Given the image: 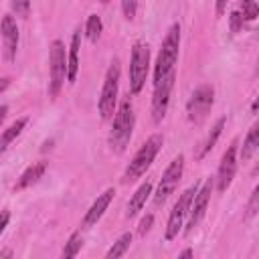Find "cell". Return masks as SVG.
<instances>
[{
	"label": "cell",
	"mask_w": 259,
	"mask_h": 259,
	"mask_svg": "<svg viewBox=\"0 0 259 259\" xmlns=\"http://www.w3.org/2000/svg\"><path fill=\"white\" fill-rule=\"evenodd\" d=\"M150 69V49L146 42L138 40L132 47V57H130V91L136 95L142 91L146 77Z\"/></svg>",
	"instance_id": "obj_5"
},
{
	"label": "cell",
	"mask_w": 259,
	"mask_h": 259,
	"mask_svg": "<svg viewBox=\"0 0 259 259\" xmlns=\"http://www.w3.org/2000/svg\"><path fill=\"white\" fill-rule=\"evenodd\" d=\"M0 30H2V40H4V57L8 61H12L16 57V49H18V26H16V20L10 14L2 16Z\"/></svg>",
	"instance_id": "obj_13"
},
{
	"label": "cell",
	"mask_w": 259,
	"mask_h": 259,
	"mask_svg": "<svg viewBox=\"0 0 259 259\" xmlns=\"http://www.w3.org/2000/svg\"><path fill=\"white\" fill-rule=\"evenodd\" d=\"M130 245H132V233H123L111 247H109V251L105 253V257L107 259H113V257H121V255H125L127 253V249H130Z\"/></svg>",
	"instance_id": "obj_21"
},
{
	"label": "cell",
	"mask_w": 259,
	"mask_h": 259,
	"mask_svg": "<svg viewBox=\"0 0 259 259\" xmlns=\"http://www.w3.org/2000/svg\"><path fill=\"white\" fill-rule=\"evenodd\" d=\"M6 113H8V107L6 105H0V123L6 119Z\"/></svg>",
	"instance_id": "obj_32"
},
{
	"label": "cell",
	"mask_w": 259,
	"mask_h": 259,
	"mask_svg": "<svg viewBox=\"0 0 259 259\" xmlns=\"http://www.w3.org/2000/svg\"><path fill=\"white\" fill-rule=\"evenodd\" d=\"M152 194V182L150 180H146L136 192H134V196L130 198V202H127V210H125V217L127 219H134L142 208H144V204H146V200H148V196Z\"/></svg>",
	"instance_id": "obj_16"
},
{
	"label": "cell",
	"mask_w": 259,
	"mask_h": 259,
	"mask_svg": "<svg viewBox=\"0 0 259 259\" xmlns=\"http://www.w3.org/2000/svg\"><path fill=\"white\" fill-rule=\"evenodd\" d=\"M241 26H243V16H241V12H233V14H231V30H233V32H239Z\"/></svg>",
	"instance_id": "obj_28"
},
{
	"label": "cell",
	"mask_w": 259,
	"mask_h": 259,
	"mask_svg": "<svg viewBox=\"0 0 259 259\" xmlns=\"http://www.w3.org/2000/svg\"><path fill=\"white\" fill-rule=\"evenodd\" d=\"M237 172V144H231L229 150L223 154L221 164H219V172H217V188L219 192H225Z\"/></svg>",
	"instance_id": "obj_12"
},
{
	"label": "cell",
	"mask_w": 259,
	"mask_h": 259,
	"mask_svg": "<svg viewBox=\"0 0 259 259\" xmlns=\"http://www.w3.org/2000/svg\"><path fill=\"white\" fill-rule=\"evenodd\" d=\"M8 221H10V212H8V210H2V212H0V235H2L4 229L8 227Z\"/></svg>",
	"instance_id": "obj_30"
},
{
	"label": "cell",
	"mask_w": 259,
	"mask_h": 259,
	"mask_svg": "<svg viewBox=\"0 0 259 259\" xmlns=\"http://www.w3.org/2000/svg\"><path fill=\"white\" fill-rule=\"evenodd\" d=\"M259 206V188H253V192H251V200H249V204H247V217H253V214H257V208Z\"/></svg>",
	"instance_id": "obj_27"
},
{
	"label": "cell",
	"mask_w": 259,
	"mask_h": 259,
	"mask_svg": "<svg viewBox=\"0 0 259 259\" xmlns=\"http://www.w3.org/2000/svg\"><path fill=\"white\" fill-rule=\"evenodd\" d=\"M6 85H8V79H0V91H4Z\"/></svg>",
	"instance_id": "obj_34"
},
{
	"label": "cell",
	"mask_w": 259,
	"mask_h": 259,
	"mask_svg": "<svg viewBox=\"0 0 259 259\" xmlns=\"http://www.w3.org/2000/svg\"><path fill=\"white\" fill-rule=\"evenodd\" d=\"M101 2H103V4H107V2H109V0H101Z\"/></svg>",
	"instance_id": "obj_35"
},
{
	"label": "cell",
	"mask_w": 259,
	"mask_h": 259,
	"mask_svg": "<svg viewBox=\"0 0 259 259\" xmlns=\"http://www.w3.org/2000/svg\"><path fill=\"white\" fill-rule=\"evenodd\" d=\"M79 45H81V30L77 28L73 32L71 49H69V57H67V79H69V83H75V79H77V71H79Z\"/></svg>",
	"instance_id": "obj_15"
},
{
	"label": "cell",
	"mask_w": 259,
	"mask_h": 259,
	"mask_svg": "<svg viewBox=\"0 0 259 259\" xmlns=\"http://www.w3.org/2000/svg\"><path fill=\"white\" fill-rule=\"evenodd\" d=\"M113 196H115V190L113 188H107L103 194H99L97 196V200L89 206V210L85 212V219H83V227H93V225H97V221L103 217V212L107 210V206H109V202L113 200Z\"/></svg>",
	"instance_id": "obj_14"
},
{
	"label": "cell",
	"mask_w": 259,
	"mask_h": 259,
	"mask_svg": "<svg viewBox=\"0 0 259 259\" xmlns=\"http://www.w3.org/2000/svg\"><path fill=\"white\" fill-rule=\"evenodd\" d=\"M162 144H164V138H162L160 134L150 136V138L142 144V148L136 152V156L132 158V162L127 164V168H125V172H123V176H121V182L127 184V182L138 180V178L150 168V164L154 162V158H156V154L160 152Z\"/></svg>",
	"instance_id": "obj_1"
},
{
	"label": "cell",
	"mask_w": 259,
	"mask_h": 259,
	"mask_svg": "<svg viewBox=\"0 0 259 259\" xmlns=\"http://www.w3.org/2000/svg\"><path fill=\"white\" fill-rule=\"evenodd\" d=\"M119 73H121V67H119V59H113L107 73H105V79H103V87H101V95H99V115L103 119H109L113 117L115 113V103H117V89H119Z\"/></svg>",
	"instance_id": "obj_4"
},
{
	"label": "cell",
	"mask_w": 259,
	"mask_h": 259,
	"mask_svg": "<svg viewBox=\"0 0 259 259\" xmlns=\"http://www.w3.org/2000/svg\"><path fill=\"white\" fill-rule=\"evenodd\" d=\"M259 14V6L255 4V0H243L241 2V16L243 20H255Z\"/></svg>",
	"instance_id": "obj_24"
},
{
	"label": "cell",
	"mask_w": 259,
	"mask_h": 259,
	"mask_svg": "<svg viewBox=\"0 0 259 259\" xmlns=\"http://www.w3.org/2000/svg\"><path fill=\"white\" fill-rule=\"evenodd\" d=\"M225 121H227V119H225V117H221V119L212 125L210 134L206 136V140H204V144H202V148H200V152H198V156H196L198 160H200V158H204V156L214 148V144H217V140H219V136H221V132H223V127H225Z\"/></svg>",
	"instance_id": "obj_19"
},
{
	"label": "cell",
	"mask_w": 259,
	"mask_h": 259,
	"mask_svg": "<svg viewBox=\"0 0 259 259\" xmlns=\"http://www.w3.org/2000/svg\"><path fill=\"white\" fill-rule=\"evenodd\" d=\"M45 170H47V164H45V162H36V164H32V166H28V168L22 172V176L18 178V182L14 184V190H22V188L34 184V182L45 174Z\"/></svg>",
	"instance_id": "obj_17"
},
{
	"label": "cell",
	"mask_w": 259,
	"mask_h": 259,
	"mask_svg": "<svg viewBox=\"0 0 259 259\" xmlns=\"http://www.w3.org/2000/svg\"><path fill=\"white\" fill-rule=\"evenodd\" d=\"M257 146H259V127H257V125H253V127L249 130V134H247L245 142H243L241 158H243V160H249V158L253 156V152L257 150Z\"/></svg>",
	"instance_id": "obj_20"
},
{
	"label": "cell",
	"mask_w": 259,
	"mask_h": 259,
	"mask_svg": "<svg viewBox=\"0 0 259 259\" xmlns=\"http://www.w3.org/2000/svg\"><path fill=\"white\" fill-rule=\"evenodd\" d=\"M172 87H174V71L168 73L164 79L154 83V95H152V119L154 121H162L164 119V115L168 111Z\"/></svg>",
	"instance_id": "obj_9"
},
{
	"label": "cell",
	"mask_w": 259,
	"mask_h": 259,
	"mask_svg": "<svg viewBox=\"0 0 259 259\" xmlns=\"http://www.w3.org/2000/svg\"><path fill=\"white\" fill-rule=\"evenodd\" d=\"M152 221H154V217H152V214H146V217L140 221V229H138V233H140V235H146V233L150 231V227H152Z\"/></svg>",
	"instance_id": "obj_29"
},
{
	"label": "cell",
	"mask_w": 259,
	"mask_h": 259,
	"mask_svg": "<svg viewBox=\"0 0 259 259\" xmlns=\"http://www.w3.org/2000/svg\"><path fill=\"white\" fill-rule=\"evenodd\" d=\"M196 190H198V186L194 184V186H190V188H186L182 194H180V198L176 200V204L172 206V210H170V217H168V223H166V241H172L174 237H178V233H180V229H182V225H184V219H186V212H188V206H190V202H192V196L196 194Z\"/></svg>",
	"instance_id": "obj_7"
},
{
	"label": "cell",
	"mask_w": 259,
	"mask_h": 259,
	"mask_svg": "<svg viewBox=\"0 0 259 259\" xmlns=\"http://www.w3.org/2000/svg\"><path fill=\"white\" fill-rule=\"evenodd\" d=\"M227 2H229V0H217V14H219V16L225 12V8H227Z\"/></svg>",
	"instance_id": "obj_31"
},
{
	"label": "cell",
	"mask_w": 259,
	"mask_h": 259,
	"mask_svg": "<svg viewBox=\"0 0 259 259\" xmlns=\"http://www.w3.org/2000/svg\"><path fill=\"white\" fill-rule=\"evenodd\" d=\"M132 132H134V109L132 103L125 99L119 103L111 130H109V146L115 152H123L132 140Z\"/></svg>",
	"instance_id": "obj_2"
},
{
	"label": "cell",
	"mask_w": 259,
	"mask_h": 259,
	"mask_svg": "<svg viewBox=\"0 0 259 259\" xmlns=\"http://www.w3.org/2000/svg\"><path fill=\"white\" fill-rule=\"evenodd\" d=\"M121 10L127 20H132L138 12V0H121Z\"/></svg>",
	"instance_id": "obj_26"
},
{
	"label": "cell",
	"mask_w": 259,
	"mask_h": 259,
	"mask_svg": "<svg viewBox=\"0 0 259 259\" xmlns=\"http://www.w3.org/2000/svg\"><path fill=\"white\" fill-rule=\"evenodd\" d=\"M182 170H184V156L180 154V156H176V158L168 164V168L164 170V174H162V178H160L158 190H156V194H154V202H156V204H162V202L174 192V188L178 186V182H180V178H182Z\"/></svg>",
	"instance_id": "obj_8"
},
{
	"label": "cell",
	"mask_w": 259,
	"mask_h": 259,
	"mask_svg": "<svg viewBox=\"0 0 259 259\" xmlns=\"http://www.w3.org/2000/svg\"><path fill=\"white\" fill-rule=\"evenodd\" d=\"M26 121H28L26 117H18L12 125H8V127L4 130V134H2V138H0V152H4V150H6V148L20 136V132H22L24 125H26Z\"/></svg>",
	"instance_id": "obj_18"
},
{
	"label": "cell",
	"mask_w": 259,
	"mask_h": 259,
	"mask_svg": "<svg viewBox=\"0 0 259 259\" xmlns=\"http://www.w3.org/2000/svg\"><path fill=\"white\" fill-rule=\"evenodd\" d=\"M178 49H180V26L172 24L168 28V32L162 40V49L158 53V61L154 67V83L174 71V65L178 61Z\"/></svg>",
	"instance_id": "obj_3"
},
{
	"label": "cell",
	"mask_w": 259,
	"mask_h": 259,
	"mask_svg": "<svg viewBox=\"0 0 259 259\" xmlns=\"http://www.w3.org/2000/svg\"><path fill=\"white\" fill-rule=\"evenodd\" d=\"M210 192H212V180L208 178L200 190H196V194L192 196V202L188 206V212H186V233H190L204 217L206 212V204H208V198H210Z\"/></svg>",
	"instance_id": "obj_11"
},
{
	"label": "cell",
	"mask_w": 259,
	"mask_h": 259,
	"mask_svg": "<svg viewBox=\"0 0 259 259\" xmlns=\"http://www.w3.org/2000/svg\"><path fill=\"white\" fill-rule=\"evenodd\" d=\"M214 101V89L210 85H200L192 97L186 103V111H188V119L190 121H200L206 117V113L210 111Z\"/></svg>",
	"instance_id": "obj_10"
},
{
	"label": "cell",
	"mask_w": 259,
	"mask_h": 259,
	"mask_svg": "<svg viewBox=\"0 0 259 259\" xmlns=\"http://www.w3.org/2000/svg\"><path fill=\"white\" fill-rule=\"evenodd\" d=\"M49 73H51V83H49V95L57 97L63 81L67 77V59H65V45L61 40L51 42L49 51Z\"/></svg>",
	"instance_id": "obj_6"
},
{
	"label": "cell",
	"mask_w": 259,
	"mask_h": 259,
	"mask_svg": "<svg viewBox=\"0 0 259 259\" xmlns=\"http://www.w3.org/2000/svg\"><path fill=\"white\" fill-rule=\"evenodd\" d=\"M192 255H194V253H192V249H184V251H182L178 257H192Z\"/></svg>",
	"instance_id": "obj_33"
},
{
	"label": "cell",
	"mask_w": 259,
	"mask_h": 259,
	"mask_svg": "<svg viewBox=\"0 0 259 259\" xmlns=\"http://www.w3.org/2000/svg\"><path fill=\"white\" fill-rule=\"evenodd\" d=\"M12 8H14L16 16L26 18L30 14V0H12Z\"/></svg>",
	"instance_id": "obj_25"
},
{
	"label": "cell",
	"mask_w": 259,
	"mask_h": 259,
	"mask_svg": "<svg viewBox=\"0 0 259 259\" xmlns=\"http://www.w3.org/2000/svg\"><path fill=\"white\" fill-rule=\"evenodd\" d=\"M81 247H83V237H81V233H73L71 237H69V241L65 243V247H63V257H75L79 251H81Z\"/></svg>",
	"instance_id": "obj_23"
},
{
	"label": "cell",
	"mask_w": 259,
	"mask_h": 259,
	"mask_svg": "<svg viewBox=\"0 0 259 259\" xmlns=\"http://www.w3.org/2000/svg\"><path fill=\"white\" fill-rule=\"evenodd\" d=\"M101 30H103L101 18H99L97 14H91V16L87 18V22H85V34H87V38H89L91 42H95V40L99 38Z\"/></svg>",
	"instance_id": "obj_22"
}]
</instances>
